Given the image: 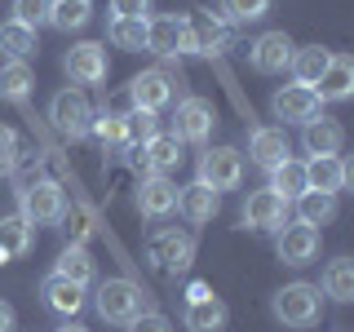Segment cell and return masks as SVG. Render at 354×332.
I'll return each instance as SVG.
<instances>
[{"mask_svg": "<svg viewBox=\"0 0 354 332\" xmlns=\"http://www.w3.org/2000/svg\"><path fill=\"white\" fill-rule=\"evenodd\" d=\"M346 182H350V164L341 160V155H310V164H306V191L337 195Z\"/></svg>", "mask_w": 354, "mask_h": 332, "instance_id": "17", "label": "cell"}, {"mask_svg": "<svg viewBox=\"0 0 354 332\" xmlns=\"http://www.w3.org/2000/svg\"><path fill=\"white\" fill-rule=\"evenodd\" d=\"M315 257H319V230L315 226L292 221V226L279 230V261L283 266H310Z\"/></svg>", "mask_w": 354, "mask_h": 332, "instance_id": "15", "label": "cell"}, {"mask_svg": "<svg viewBox=\"0 0 354 332\" xmlns=\"http://www.w3.org/2000/svg\"><path fill=\"white\" fill-rule=\"evenodd\" d=\"M124 133H129V147H147L160 133V120H155V111H124Z\"/></svg>", "mask_w": 354, "mask_h": 332, "instance_id": "35", "label": "cell"}, {"mask_svg": "<svg viewBox=\"0 0 354 332\" xmlns=\"http://www.w3.org/2000/svg\"><path fill=\"white\" fill-rule=\"evenodd\" d=\"M31 239H36V226H31L22 213L0 217V266L22 257V252H31Z\"/></svg>", "mask_w": 354, "mask_h": 332, "instance_id": "21", "label": "cell"}, {"mask_svg": "<svg viewBox=\"0 0 354 332\" xmlns=\"http://www.w3.org/2000/svg\"><path fill=\"white\" fill-rule=\"evenodd\" d=\"M93 133L102 147H129V133H124V116H102L93 120Z\"/></svg>", "mask_w": 354, "mask_h": 332, "instance_id": "39", "label": "cell"}, {"mask_svg": "<svg viewBox=\"0 0 354 332\" xmlns=\"http://www.w3.org/2000/svg\"><path fill=\"white\" fill-rule=\"evenodd\" d=\"M306 151L310 155H337L346 147V129L337 124L332 116H319V120H306Z\"/></svg>", "mask_w": 354, "mask_h": 332, "instance_id": "23", "label": "cell"}, {"mask_svg": "<svg viewBox=\"0 0 354 332\" xmlns=\"http://www.w3.org/2000/svg\"><path fill=\"white\" fill-rule=\"evenodd\" d=\"M0 160H5V164L18 160V138H14V129H9V124H0Z\"/></svg>", "mask_w": 354, "mask_h": 332, "instance_id": "42", "label": "cell"}, {"mask_svg": "<svg viewBox=\"0 0 354 332\" xmlns=\"http://www.w3.org/2000/svg\"><path fill=\"white\" fill-rule=\"evenodd\" d=\"M292 53H297V44H292L288 31H266V36L252 40L248 58H252V66H257L261 75H279V71L292 66Z\"/></svg>", "mask_w": 354, "mask_h": 332, "instance_id": "10", "label": "cell"}, {"mask_svg": "<svg viewBox=\"0 0 354 332\" xmlns=\"http://www.w3.org/2000/svg\"><path fill=\"white\" fill-rule=\"evenodd\" d=\"M129 107L133 111H160L173 98V75L169 71H142L129 80Z\"/></svg>", "mask_w": 354, "mask_h": 332, "instance_id": "12", "label": "cell"}, {"mask_svg": "<svg viewBox=\"0 0 354 332\" xmlns=\"http://www.w3.org/2000/svg\"><path fill=\"white\" fill-rule=\"evenodd\" d=\"M62 230H66V239H71V248H84V239L93 235V221H88L84 208H66V213H62Z\"/></svg>", "mask_w": 354, "mask_h": 332, "instance_id": "37", "label": "cell"}, {"mask_svg": "<svg viewBox=\"0 0 354 332\" xmlns=\"http://www.w3.org/2000/svg\"><path fill=\"white\" fill-rule=\"evenodd\" d=\"M270 0H221V18L226 22H257L266 18Z\"/></svg>", "mask_w": 354, "mask_h": 332, "instance_id": "36", "label": "cell"}, {"mask_svg": "<svg viewBox=\"0 0 354 332\" xmlns=\"http://www.w3.org/2000/svg\"><path fill=\"white\" fill-rule=\"evenodd\" d=\"M53 275H62V279L88 288V284H93V257H88L84 248H71V243H66L62 257H58V266H53Z\"/></svg>", "mask_w": 354, "mask_h": 332, "instance_id": "32", "label": "cell"}, {"mask_svg": "<svg viewBox=\"0 0 354 332\" xmlns=\"http://www.w3.org/2000/svg\"><path fill=\"white\" fill-rule=\"evenodd\" d=\"M40 49V40H36V31L31 27H22V22H0V53H5L9 62H27L31 53Z\"/></svg>", "mask_w": 354, "mask_h": 332, "instance_id": "25", "label": "cell"}, {"mask_svg": "<svg viewBox=\"0 0 354 332\" xmlns=\"http://www.w3.org/2000/svg\"><path fill=\"white\" fill-rule=\"evenodd\" d=\"M337 217V195H328V191H301L297 195V221L301 226H328V221Z\"/></svg>", "mask_w": 354, "mask_h": 332, "instance_id": "26", "label": "cell"}, {"mask_svg": "<svg viewBox=\"0 0 354 332\" xmlns=\"http://www.w3.org/2000/svg\"><path fill=\"white\" fill-rule=\"evenodd\" d=\"M270 107H274V116H279L283 124H306V120L319 116V98H315L310 84H283Z\"/></svg>", "mask_w": 354, "mask_h": 332, "instance_id": "13", "label": "cell"}, {"mask_svg": "<svg viewBox=\"0 0 354 332\" xmlns=\"http://www.w3.org/2000/svg\"><path fill=\"white\" fill-rule=\"evenodd\" d=\"M147 257L160 266V270L177 275V270H186V261L195 257V243H191V235H186V230L169 226V230H155V235L147 239Z\"/></svg>", "mask_w": 354, "mask_h": 332, "instance_id": "7", "label": "cell"}, {"mask_svg": "<svg viewBox=\"0 0 354 332\" xmlns=\"http://www.w3.org/2000/svg\"><path fill=\"white\" fill-rule=\"evenodd\" d=\"M213 124H217L213 102H204V98H182L173 111V138L177 142H208Z\"/></svg>", "mask_w": 354, "mask_h": 332, "instance_id": "8", "label": "cell"}, {"mask_svg": "<svg viewBox=\"0 0 354 332\" xmlns=\"http://www.w3.org/2000/svg\"><path fill=\"white\" fill-rule=\"evenodd\" d=\"M58 332H88V328H80V324H62Z\"/></svg>", "mask_w": 354, "mask_h": 332, "instance_id": "44", "label": "cell"}, {"mask_svg": "<svg viewBox=\"0 0 354 332\" xmlns=\"http://www.w3.org/2000/svg\"><path fill=\"white\" fill-rule=\"evenodd\" d=\"M31 84H36V80H31V66H27V62H5V66H0V98L27 107Z\"/></svg>", "mask_w": 354, "mask_h": 332, "instance_id": "31", "label": "cell"}, {"mask_svg": "<svg viewBox=\"0 0 354 332\" xmlns=\"http://www.w3.org/2000/svg\"><path fill=\"white\" fill-rule=\"evenodd\" d=\"M111 44L115 49H147V18H111Z\"/></svg>", "mask_w": 354, "mask_h": 332, "instance_id": "34", "label": "cell"}, {"mask_svg": "<svg viewBox=\"0 0 354 332\" xmlns=\"http://www.w3.org/2000/svg\"><path fill=\"white\" fill-rule=\"evenodd\" d=\"M226 44H230L226 18L208 14V9H195V14L186 18V44H182V53H221Z\"/></svg>", "mask_w": 354, "mask_h": 332, "instance_id": "6", "label": "cell"}, {"mask_svg": "<svg viewBox=\"0 0 354 332\" xmlns=\"http://www.w3.org/2000/svg\"><path fill=\"white\" fill-rule=\"evenodd\" d=\"M9 169H14V164H5V160H0V177H5V173H9Z\"/></svg>", "mask_w": 354, "mask_h": 332, "instance_id": "45", "label": "cell"}, {"mask_svg": "<svg viewBox=\"0 0 354 332\" xmlns=\"http://www.w3.org/2000/svg\"><path fill=\"white\" fill-rule=\"evenodd\" d=\"M186 44V18L177 14H160V18H147V49L160 53V58H177Z\"/></svg>", "mask_w": 354, "mask_h": 332, "instance_id": "14", "label": "cell"}, {"mask_svg": "<svg viewBox=\"0 0 354 332\" xmlns=\"http://www.w3.org/2000/svg\"><path fill=\"white\" fill-rule=\"evenodd\" d=\"M88 18H93L88 0H53V9H49V27H58V31H80L88 27Z\"/></svg>", "mask_w": 354, "mask_h": 332, "instance_id": "33", "label": "cell"}, {"mask_svg": "<svg viewBox=\"0 0 354 332\" xmlns=\"http://www.w3.org/2000/svg\"><path fill=\"white\" fill-rule=\"evenodd\" d=\"M93 306H97V315H102L106 324H124L129 328L138 315H147V310H151V297H147V288L133 284L129 275H115V279L97 284Z\"/></svg>", "mask_w": 354, "mask_h": 332, "instance_id": "1", "label": "cell"}, {"mask_svg": "<svg viewBox=\"0 0 354 332\" xmlns=\"http://www.w3.org/2000/svg\"><path fill=\"white\" fill-rule=\"evenodd\" d=\"M177 208V186L169 177H142L138 186V213L142 217H169Z\"/></svg>", "mask_w": 354, "mask_h": 332, "instance_id": "20", "label": "cell"}, {"mask_svg": "<svg viewBox=\"0 0 354 332\" xmlns=\"http://www.w3.org/2000/svg\"><path fill=\"white\" fill-rule=\"evenodd\" d=\"M324 297H332V302H354V261L350 257L328 261V270H324Z\"/></svg>", "mask_w": 354, "mask_h": 332, "instance_id": "30", "label": "cell"}, {"mask_svg": "<svg viewBox=\"0 0 354 332\" xmlns=\"http://www.w3.org/2000/svg\"><path fill=\"white\" fill-rule=\"evenodd\" d=\"M243 177V155L235 147H208L199 155V186H208V191H235Z\"/></svg>", "mask_w": 354, "mask_h": 332, "instance_id": "5", "label": "cell"}, {"mask_svg": "<svg viewBox=\"0 0 354 332\" xmlns=\"http://www.w3.org/2000/svg\"><path fill=\"white\" fill-rule=\"evenodd\" d=\"M243 226H252V230H283L288 226V199L274 195L270 186H266V191H252L248 204H243Z\"/></svg>", "mask_w": 354, "mask_h": 332, "instance_id": "11", "label": "cell"}, {"mask_svg": "<svg viewBox=\"0 0 354 332\" xmlns=\"http://www.w3.org/2000/svg\"><path fill=\"white\" fill-rule=\"evenodd\" d=\"M66 75H71L75 84H102L106 80V71H111V62H106V44H93V40H84V44H71L66 49Z\"/></svg>", "mask_w": 354, "mask_h": 332, "instance_id": "9", "label": "cell"}, {"mask_svg": "<svg viewBox=\"0 0 354 332\" xmlns=\"http://www.w3.org/2000/svg\"><path fill=\"white\" fill-rule=\"evenodd\" d=\"M217 191H208V186H186V191H177V213H182L191 226H204V221H213L217 217Z\"/></svg>", "mask_w": 354, "mask_h": 332, "instance_id": "22", "label": "cell"}, {"mask_svg": "<svg viewBox=\"0 0 354 332\" xmlns=\"http://www.w3.org/2000/svg\"><path fill=\"white\" fill-rule=\"evenodd\" d=\"M111 14L115 18H147L151 0H111Z\"/></svg>", "mask_w": 354, "mask_h": 332, "instance_id": "41", "label": "cell"}, {"mask_svg": "<svg viewBox=\"0 0 354 332\" xmlns=\"http://www.w3.org/2000/svg\"><path fill=\"white\" fill-rule=\"evenodd\" d=\"M147 160H151V173L155 177L173 173L177 164H182V142H177L173 133H155V138L147 142Z\"/></svg>", "mask_w": 354, "mask_h": 332, "instance_id": "27", "label": "cell"}, {"mask_svg": "<svg viewBox=\"0 0 354 332\" xmlns=\"http://www.w3.org/2000/svg\"><path fill=\"white\" fill-rule=\"evenodd\" d=\"M0 332H14V306L0 302Z\"/></svg>", "mask_w": 354, "mask_h": 332, "instance_id": "43", "label": "cell"}, {"mask_svg": "<svg viewBox=\"0 0 354 332\" xmlns=\"http://www.w3.org/2000/svg\"><path fill=\"white\" fill-rule=\"evenodd\" d=\"M328 62H332V53L324 49V44H306V49H297V53H292V75H297V84H310V89H315V80L324 75Z\"/></svg>", "mask_w": 354, "mask_h": 332, "instance_id": "29", "label": "cell"}, {"mask_svg": "<svg viewBox=\"0 0 354 332\" xmlns=\"http://www.w3.org/2000/svg\"><path fill=\"white\" fill-rule=\"evenodd\" d=\"M350 93H354V62L346 58V53H332L324 75L315 80V98L319 102H346Z\"/></svg>", "mask_w": 354, "mask_h": 332, "instance_id": "16", "label": "cell"}, {"mask_svg": "<svg viewBox=\"0 0 354 332\" xmlns=\"http://www.w3.org/2000/svg\"><path fill=\"white\" fill-rule=\"evenodd\" d=\"M49 9H53V0H14V22L36 31L40 22H49Z\"/></svg>", "mask_w": 354, "mask_h": 332, "instance_id": "38", "label": "cell"}, {"mask_svg": "<svg viewBox=\"0 0 354 332\" xmlns=\"http://www.w3.org/2000/svg\"><path fill=\"white\" fill-rule=\"evenodd\" d=\"M226 319H230V310L221 297H199V302H186V315H182V328L186 332H221L226 328Z\"/></svg>", "mask_w": 354, "mask_h": 332, "instance_id": "19", "label": "cell"}, {"mask_svg": "<svg viewBox=\"0 0 354 332\" xmlns=\"http://www.w3.org/2000/svg\"><path fill=\"white\" fill-rule=\"evenodd\" d=\"M40 297H44V306H49L53 315H62V319H75L84 310V288L62 279V275H49V279L40 284Z\"/></svg>", "mask_w": 354, "mask_h": 332, "instance_id": "18", "label": "cell"}, {"mask_svg": "<svg viewBox=\"0 0 354 332\" xmlns=\"http://www.w3.org/2000/svg\"><path fill=\"white\" fill-rule=\"evenodd\" d=\"M270 191L283 195V199H297V195L306 191V164L292 160V155H288V160H279V164L270 169Z\"/></svg>", "mask_w": 354, "mask_h": 332, "instance_id": "28", "label": "cell"}, {"mask_svg": "<svg viewBox=\"0 0 354 332\" xmlns=\"http://www.w3.org/2000/svg\"><path fill=\"white\" fill-rule=\"evenodd\" d=\"M248 155H252V164H261V169H274L279 160H288V138H283V129H252Z\"/></svg>", "mask_w": 354, "mask_h": 332, "instance_id": "24", "label": "cell"}, {"mask_svg": "<svg viewBox=\"0 0 354 332\" xmlns=\"http://www.w3.org/2000/svg\"><path fill=\"white\" fill-rule=\"evenodd\" d=\"M18 199H22V217L31 226H58L62 213H66V191L49 177H36V182L18 186Z\"/></svg>", "mask_w": 354, "mask_h": 332, "instance_id": "3", "label": "cell"}, {"mask_svg": "<svg viewBox=\"0 0 354 332\" xmlns=\"http://www.w3.org/2000/svg\"><path fill=\"white\" fill-rule=\"evenodd\" d=\"M49 120H53V129L62 133V138H71V142H80L93 133V107H88V98L80 93V89H62V93H53V102H49Z\"/></svg>", "mask_w": 354, "mask_h": 332, "instance_id": "4", "label": "cell"}, {"mask_svg": "<svg viewBox=\"0 0 354 332\" xmlns=\"http://www.w3.org/2000/svg\"><path fill=\"white\" fill-rule=\"evenodd\" d=\"M319 315H324V293L315 284H283L274 293V319L283 328H315Z\"/></svg>", "mask_w": 354, "mask_h": 332, "instance_id": "2", "label": "cell"}, {"mask_svg": "<svg viewBox=\"0 0 354 332\" xmlns=\"http://www.w3.org/2000/svg\"><path fill=\"white\" fill-rule=\"evenodd\" d=\"M129 332H173V324L160 315V310H147V315H138L129 324Z\"/></svg>", "mask_w": 354, "mask_h": 332, "instance_id": "40", "label": "cell"}]
</instances>
